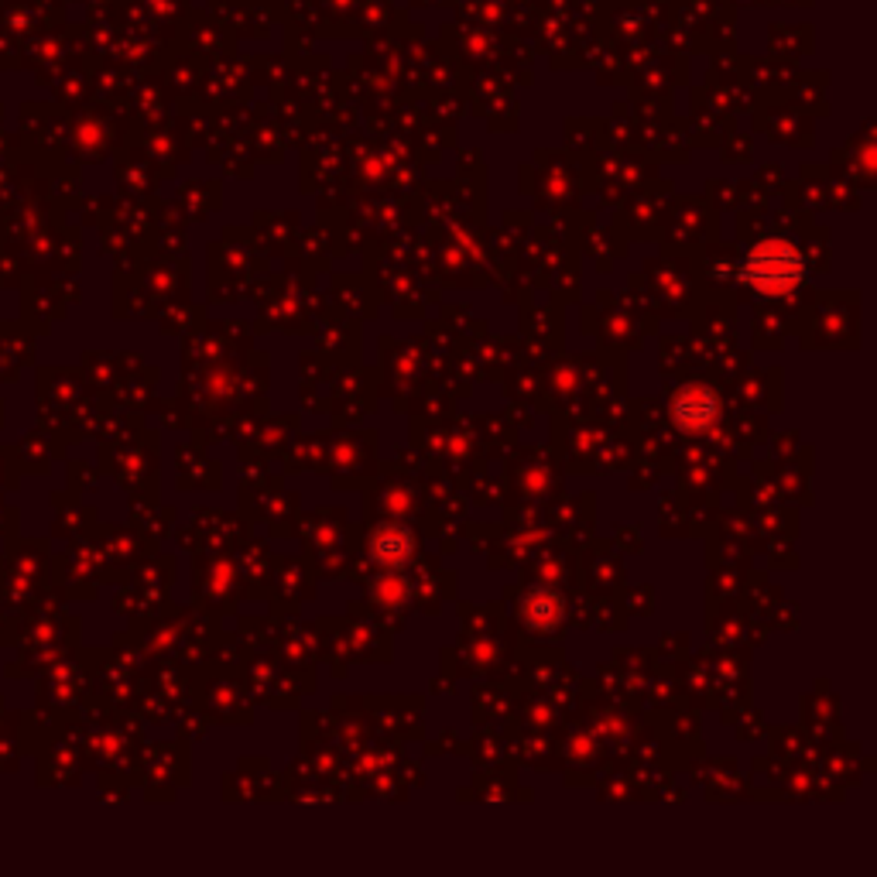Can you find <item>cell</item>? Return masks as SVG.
<instances>
[{
  "instance_id": "cell-1",
  "label": "cell",
  "mask_w": 877,
  "mask_h": 877,
  "mask_svg": "<svg viewBox=\"0 0 877 877\" xmlns=\"http://www.w3.org/2000/svg\"><path fill=\"white\" fill-rule=\"evenodd\" d=\"M716 418V401L706 394L703 405L696 401V394H682L679 405H675V422L682 425V429H706Z\"/></svg>"
}]
</instances>
